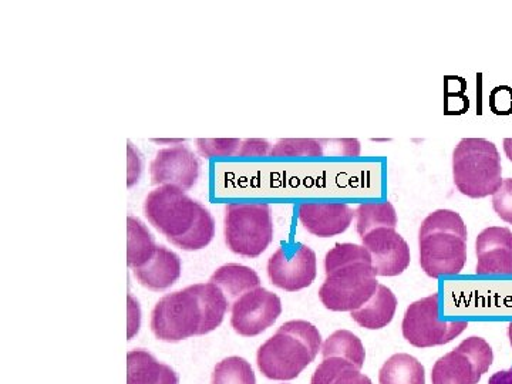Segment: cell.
<instances>
[{"mask_svg":"<svg viewBox=\"0 0 512 384\" xmlns=\"http://www.w3.org/2000/svg\"><path fill=\"white\" fill-rule=\"evenodd\" d=\"M229 301L217 285L197 284L163 296L151 312V332L158 340L177 343L220 328Z\"/></svg>","mask_w":512,"mask_h":384,"instance_id":"6da1fadb","label":"cell"},{"mask_svg":"<svg viewBox=\"0 0 512 384\" xmlns=\"http://www.w3.org/2000/svg\"><path fill=\"white\" fill-rule=\"evenodd\" d=\"M148 222L174 247L183 251H200L215 237L211 212L185 194L183 188L163 185L148 192L144 201Z\"/></svg>","mask_w":512,"mask_h":384,"instance_id":"7a4b0ae2","label":"cell"},{"mask_svg":"<svg viewBox=\"0 0 512 384\" xmlns=\"http://www.w3.org/2000/svg\"><path fill=\"white\" fill-rule=\"evenodd\" d=\"M326 279L319 299L332 312H353L375 295L379 282L363 245L336 244L325 256Z\"/></svg>","mask_w":512,"mask_h":384,"instance_id":"3957f363","label":"cell"},{"mask_svg":"<svg viewBox=\"0 0 512 384\" xmlns=\"http://www.w3.org/2000/svg\"><path fill=\"white\" fill-rule=\"evenodd\" d=\"M466 222L456 211L437 210L421 222L420 266L433 279L463 271L467 262Z\"/></svg>","mask_w":512,"mask_h":384,"instance_id":"277c9868","label":"cell"},{"mask_svg":"<svg viewBox=\"0 0 512 384\" xmlns=\"http://www.w3.org/2000/svg\"><path fill=\"white\" fill-rule=\"evenodd\" d=\"M322 336L306 320H289L256 353L259 372L271 380H293L318 356Z\"/></svg>","mask_w":512,"mask_h":384,"instance_id":"5b68a950","label":"cell"},{"mask_svg":"<svg viewBox=\"0 0 512 384\" xmlns=\"http://www.w3.org/2000/svg\"><path fill=\"white\" fill-rule=\"evenodd\" d=\"M453 180L457 190L480 200L494 195L503 184V165L493 141L463 138L453 151Z\"/></svg>","mask_w":512,"mask_h":384,"instance_id":"8992f818","label":"cell"},{"mask_svg":"<svg viewBox=\"0 0 512 384\" xmlns=\"http://www.w3.org/2000/svg\"><path fill=\"white\" fill-rule=\"evenodd\" d=\"M225 244L244 258H258L274 239L272 210L265 202H234L225 207Z\"/></svg>","mask_w":512,"mask_h":384,"instance_id":"52a82bcc","label":"cell"},{"mask_svg":"<svg viewBox=\"0 0 512 384\" xmlns=\"http://www.w3.org/2000/svg\"><path fill=\"white\" fill-rule=\"evenodd\" d=\"M468 328L467 322H444L440 319V295L433 293L413 302L404 313V339L416 348L447 345Z\"/></svg>","mask_w":512,"mask_h":384,"instance_id":"ba28073f","label":"cell"},{"mask_svg":"<svg viewBox=\"0 0 512 384\" xmlns=\"http://www.w3.org/2000/svg\"><path fill=\"white\" fill-rule=\"evenodd\" d=\"M493 362L494 352L487 340L471 336L434 363L431 383L478 384Z\"/></svg>","mask_w":512,"mask_h":384,"instance_id":"9c48e42d","label":"cell"},{"mask_svg":"<svg viewBox=\"0 0 512 384\" xmlns=\"http://www.w3.org/2000/svg\"><path fill=\"white\" fill-rule=\"evenodd\" d=\"M269 281L286 292H298L308 288L318 275V259L308 245L296 244L282 247L269 258Z\"/></svg>","mask_w":512,"mask_h":384,"instance_id":"30bf717a","label":"cell"},{"mask_svg":"<svg viewBox=\"0 0 512 384\" xmlns=\"http://www.w3.org/2000/svg\"><path fill=\"white\" fill-rule=\"evenodd\" d=\"M231 313V326L235 332L244 338H255L274 326L281 316V298L259 286L234 301Z\"/></svg>","mask_w":512,"mask_h":384,"instance_id":"8fae6325","label":"cell"},{"mask_svg":"<svg viewBox=\"0 0 512 384\" xmlns=\"http://www.w3.org/2000/svg\"><path fill=\"white\" fill-rule=\"evenodd\" d=\"M360 239L372 256L376 276H399L409 268L410 248L396 228H376Z\"/></svg>","mask_w":512,"mask_h":384,"instance_id":"7c38bea8","label":"cell"},{"mask_svg":"<svg viewBox=\"0 0 512 384\" xmlns=\"http://www.w3.org/2000/svg\"><path fill=\"white\" fill-rule=\"evenodd\" d=\"M200 167L198 157L183 144L164 148L151 161V184L157 187L174 185L184 191L191 190L200 177Z\"/></svg>","mask_w":512,"mask_h":384,"instance_id":"4fadbf2b","label":"cell"},{"mask_svg":"<svg viewBox=\"0 0 512 384\" xmlns=\"http://www.w3.org/2000/svg\"><path fill=\"white\" fill-rule=\"evenodd\" d=\"M356 212L342 202H305L298 218L306 231L319 238L336 237L348 231Z\"/></svg>","mask_w":512,"mask_h":384,"instance_id":"5bb4252c","label":"cell"},{"mask_svg":"<svg viewBox=\"0 0 512 384\" xmlns=\"http://www.w3.org/2000/svg\"><path fill=\"white\" fill-rule=\"evenodd\" d=\"M478 275H512V231L485 228L476 239Z\"/></svg>","mask_w":512,"mask_h":384,"instance_id":"9a60e30c","label":"cell"},{"mask_svg":"<svg viewBox=\"0 0 512 384\" xmlns=\"http://www.w3.org/2000/svg\"><path fill=\"white\" fill-rule=\"evenodd\" d=\"M133 274L144 288L154 292L165 291L180 279V256L170 249L158 247L153 258L143 268L134 269Z\"/></svg>","mask_w":512,"mask_h":384,"instance_id":"2e32d148","label":"cell"},{"mask_svg":"<svg viewBox=\"0 0 512 384\" xmlns=\"http://www.w3.org/2000/svg\"><path fill=\"white\" fill-rule=\"evenodd\" d=\"M127 384H178L177 373L144 349L127 355Z\"/></svg>","mask_w":512,"mask_h":384,"instance_id":"e0dca14e","label":"cell"},{"mask_svg":"<svg viewBox=\"0 0 512 384\" xmlns=\"http://www.w3.org/2000/svg\"><path fill=\"white\" fill-rule=\"evenodd\" d=\"M397 311V298L392 289L379 285L375 295L362 308L350 312L357 325L369 330L386 328Z\"/></svg>","mask_w":512,"mask_h":384,"instance_id":"ac0fdd59","label":"cell"},{"mask_svg":"<svg viewBox=\"0 0 512 384\" xmlns=\"http://www.w3.org/2000/svg\"><path fill=\"white\" fill-rule=\"evenodd\" d=\"M210 282L225 293L228 301L231 299L237 301L244 293L254 291L261 286V278L254 269L238 264L221 266L212 274Z\"/></svg>","mask_w":512,"mask_h":384,"instance_id":"d6986e66","label":"cell"},{"mask_svg":"<svg viewBox=\"0 0 512 384\" xmlns=\"http://www.w3.org/2000/svg\"><path fill=\"white\" fill-rule=\"evenodd\" d=\"M158 245L146 224L136 217L127 218V265L128 268L138 269L153 258Z\"/></svg>","mask_w":512,"mask_h":384,"instance_id":"ffe728a7","label":"cell"},{"mask_svg":"<svg viewBox=\"0 0 512 384\" xmlns=\"http://www.w3.org/2000/svg\"><path fill=\"white\" fill-rule=\"evenodd\" d=\"M311 384H373L355 363L343 357H326L316 367Z\"/></svg>","mask_w":512,"mask_h":384,"instance_id":"44dd1931","label":"cell"},{"mask_svg":"<svg viewBox=\"0 0 512 384\" xmlns=\"http://www.w3.org/2000/svg\"><path fill=\"white\" fill-rule=\"evenodd\" d=\"M380 384H426V370L416 357L397 353L379 372Z\"/></svg>","mask_w":512,"mask_h":384,"instance_id":"7402d4cb","label":"cell"},{"mask_svg":"<svg viewBox=\"0 0 512 384\" xmlns=\"http://www.w3.org/2000/svg\"><path fill=\"white\" fill-rule=\"evenodd\" d=\"M356 229L359 237H365L367 232L376 228H396L397 212L392 202H365L356 208Z\"/></svg>","mask_w":512,"mask_h":384,"instance_id":"603a6c76","label":"cell"},{"mask_svg":"<svg viewBox=\"0 0 512 384\" xmlns=\"http://www.w3.org/2000/svg\"><path fill=\"white\" fill-rule=\"evenodd\" d=\"M323 359L326 357H343L355 363L360 370L365 366L366 350L362 340L349 330H336L326 339L322 346Z\"/></svg>","mask_w":512,"mask_h":384,"instance_id":"cb8c5ba5","label":"cell"},{"mask_svg":"<svg viewBox=\"0 0 512 384\" xmlns=\"http://www.w3.org/2000/svg\"><path fill=\"white\" fill-rule=\"evenodd\" d=\"M211 384H256V377L244 357L231 356L215 366Z\"/></svg>","mask_w":512,"mask_h":384,"instance_id":"d4e9b609","label":"cell"},{"mask_svg":"<svg viewBox=\"0 0 512 384\" xmlns=\"http://www.w3.org/2000/svg\"><path fill=\"white\" fill-rule=\"evenodd\" d=\"M323 141L313 138H284L272 146L271 157H322Z\"/></svg>","mask_w":512,"mask_h":384,"instance_id":"484cf974","label":"cell"},{"mask_svg":"<svg viewBox=\"0 0 512 384\" xmlns=\"http://www.w3.org/2000/svg\"><path fill=\"white\" fill-rule=\"evenodd\" d=\"M198 153L205 158L238 156L242 141L238 138H200Z\"/></svg>","mask_w":512,"mask_h":384,"instance_id":"4316f807","label":"cell"},{"mask_svg":"<svg viewBox=\"0 0 512 384\" xmlns=\"http://www.w3.org/2000/svg\"><path fill=\"white\" fill-rule=\"evenodd\" d=\"M493 208L501 220L512 225V178H505L493 195Z\"/></svg>","mask_w":512,"mask_h":384,"instance_id":"83f0119b","label":"cell"},{"mask_svg":"<svg viewBox=\"0 0 512 384\" xmlns=\"http://www.w3.org/2000/svg\"><path fill=\"white\" fill-rule=\"evenodd\" d=\"M490 109L497 116H508L512 113V89L508 86L495 87L490 93Z\"/></svg>","mask_w":512,"mask_h":384,"instance_id":"f1b7e54d","label":"cell"},{"mask_svg":"<svg viewBox=\"0 0 512 384\" xmlns=\"http://www.w3.org/2000/svg\"><path fill=\"white\" fill-rule=\"evenodd\" d=\"M143 173V158L138 153L134 144L128 141L127 146V185L128 188L134 187L140 180Z\"/></svg>","mask_w":512,"mask_h":384,"instance_id":"f546056e","label":"cell"},{"mask_svg":"<svg viewBox=\"0 0 512 384\" xmlns=\"http://www.w3.org/2000/svg\"><path fill=\"white\" fill-rule=\"evenodd\" d=\"M271 150L272 146L269 141L261 140V138H251V140L242 141L238 157H265L269 156Z\"/></svg>","mask_w":512,"mask_h":384,"instance_id":"4dcf8cb0","label":"cell"},{"mask_svg":"<svg viewBox=\"0 0 512 384\" xmlns=\"http://www.w3.org/2000/svg\"><path fill=\"white\" fill-rule=\"evenodd\" d=\"M140 306L133 298V295H128V338H133L140 329Z\"/></svg>","mask_w":512,"mask_h":384,"instance_id":"1f68e13d","label":"cell"},{"mask_svg":"<svg viewBox=\"0 0 512 384\" xmlns=\"http://www.w3.org/2000/svg\"><path fill=\"white\" fill-rule=\"evenodd\" d=\"M488 384H512V367L508 370L494 373L488 380Z\"/></svg>","mask_w":512,"mask_h":384,"instance_id":"d6a6232c","label":"cell"},{"mask_svg":"<svg viewBox=\"0 0 512 384\" xmlns=\"http://www.w3.org/2000/svg\"><path fill=\"white\" fill-rule=\"evenodd\" d=\"M504 153L508 160L512 163V138H505L504 140Z\"/></svg>","mask_w":512,"mask_h":384,"instance_id":"836d02e7","label":"cell"},{"mask_svg":"<svg viewBox=\"0 0 512 384\" xmlns=\"http://www.w3.org/2000/svg\"><path fill=\"white\" fill-rule=\"evenodd\" d=\"M508 338H510V343L512 346V322L510 323V326H508Z\"/></svg>","mask_w":512,"mask_h":384,"instance_id":"e575fe53","label":"cell"}]
</instances>
